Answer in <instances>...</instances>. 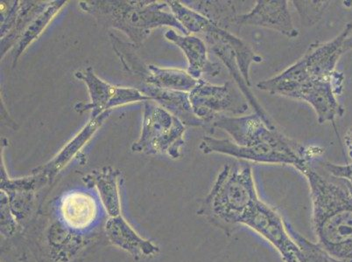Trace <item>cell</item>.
I'll use <instances>...</instances> for the list:
<instances>
[{
	"mask_svg": "<svg viewBox=\"0 0 352 262\" xmlns=\"http://www.w3.org/2000/svg\"><path fill=\"white\" fill-rule=\"evenodd\" d=\"M322 166L333 178L346 181L352 187V163L349 165H340L325 162L322 163Z\"/></svg>",
	"mask_w": 352,
	"mask_h": 262,
	"instance_id": "7402d4cb",
	"label": "cell"
},
{
	"mask_svg": "<svg viewBox=\"0 0 352 262\" xmlns=\"http://www.w3.org/2000/svg\"><path fill=\"white\" fill-rule=\"evenodd\" d=\"M199 149L204 154L219 153L258 164L292 165L300 172L308 167L310 161L320 152L310 151V148L289 136L279 143L254 146H239L230 139L204 136Z\"/></svg>",
	"mask_w": 352,
	"mask_h": 262,
	"instance_id": "8992f818",
	"label": "cell"
},
{
	"mask_svg": "<svg viewBox=\"0 0 352 262\" xmlns=\"http://www.w3.org/2000/svg\"><path fill=\"white\" fill-rule=\"evenodd\" d=\"M102 233L76 231L50 210L40 209L28 230L27 239L36 262H76L98 244Z\"/></svg>",
	"mask_w": 352,
	"mask_h": 262,
	"instance_id": "3957f363",
	"label": "cell"
},
{
	"mask_svg": "<svg viewBox=\"0 0 352 262\" xmlns=\"http://www.w3.org/2000/svg\"><path fill=\"white\" fill-rule=\"evenodd\" d=\"M351 31L352 23H349L337 37L328 43L310 45L298 62L280 75L259 82L258 88L272 95L286 97L304 82L331 78L337 71L336 66L339 59L345 53L344 43Z\"/></svg>",
	"mask_w": 352,
	"mask_h": 262,
	"instance_id": "277c9868",
	"label": "cell"
},
{
	"mask_svg": "<svg viewBox=\"0 0 352 262\" xmlns=\"http://www.w3.org/2000/svg\"><path fill=\"white\" fill-rule=\"evenodd\" d=\"M118 172L111 168L95 171L83 178L85 184L97 188L102 206L108 218L122 215Z\"/></svg>",
	"mask_w": 352,
	"mask_h": 262,
	"instance_id": "9a60e30c",
	"label": "cell"
},
{
	"mask_svg": "<svg viewBox=\"0 0 352 262\" xmlns=\"http://www.w3.org/2000/svg\"><path fill=\"white\" fill-rule=\"evenodd\" d=\"M60 222L80 233H104L99 228L100 209L91 194L69 191L63 195L50 209Z\"/></svg>",
	"mask_w": 352,
	"mask_h": 262,
	"instance_id": "30bf717a",
	"label": "cell"
},
{
	"mask_svg": "<svg viewBox=\"0 0 352 262\" xmlns=\"http://www.w3.org/2000/svg\"><path fill=\"white\" fill-rule=\"evenodd\" d=\"M347 262H352V261H347Z\"/></svg>",
	"mask_w": 352,
	"mask_h": 262,
	"instance_id": "484cf974",
	"label": "cell"
},
{
	"mask_svg": "<svg viewBox=\"0 0 352 262\" xmlns=\"http://www.w3.org/2000/svg\"><path fill=\"white\" fill-rule=\"evenodd\" d=\"M168 5L171 8L173 15L186 30L188 34H195L201 36L211 23L208 19L182 4V2L169 1Z\"/></svg>",
	"mask_w": 352,
	"mask_h": 262,
	"instance_id": "d6986e66",
	"label": "cell"
},
{
	"mask_svg": "<svg viewBox=\"0 0 352 262\" xmlns=\"http://www.w3.org/2000/svg\"><path fill=\"white\" fill-rule=\"evenodd\" d=\"M104 235L111 245L129 254L134 261L155 258L161 252L159 246L140 236L122 215L105 220Z\"/></svg>",
	"mask_w": 352,
	"mask_h": 262,
	"instance_id": "4fadbf2b",
	"label": "cell"
},
{
	"mask_svg": "<svg viewBox=\"0 0 352 262\" xmlns=\"http://www.w3.org/2000/svg\"><path fill=\"white\" fill-rule=\"evenodd\" d=\"M212 127L226 131L239 146L275 143L287 139L279 130L270 129L256 113L243 117L221 116L213 121Z\"/></svg>",
	"mask_w": 352,
	"mask_h": 262,
	"instance_id": "8fae6325",
	"label": "cell"
},
{
	"mask_svg": "<svg viewBox=\"0 0 352 262\" xmlns=\"http://www.w3.org/2000/svg\"><path fill=\"white\" fill-rule=\"evenodd\" d=\"M236 24L239 27L254 25L267 28L290 39L299 35L289 12V1L286 0H258L251 10L239 16Z\"/></svg>",
	"mask_w": 352,
	"mask_h": 262,
	"instance_id": "7c38bea8",
	"label": "cell"
},
{
	"mask_svg": "<svg viewBox=\"0 0 352 262\" xmlns=\"http://www.w3.org/2000/svg\"><path fill=\"white\" fill-rule=\"evenodd\" d=\"M302 174L309 182L318 244L337 260L352 261V196L347 185L323 177L310 165Z\"/></svg>",
	"mask_w": 352,
	"mask_h": 262,
	"instance_id": "6da1fadb",
	"label": "cell"
},
{
	"mask_svg": "<svg viewBox=\"0 0 352 262\" xmlns=\"http://www.w3.org/2000/svg\"><path fill=\"white\" fill-rule=\"evenodd\" d=\"M184 5L192 10L203 15L211 23L217 25L221 29L230 32L235 27H239L236 21L241 12L240 6L242 1H226V0H204V1H184Z\"/></svg>",
	"mask_w": 352,
	"mask_h": 262,
	"instance_id": "2e32d148",
	"label": "cell"
},
{
	"mask_svg": "<svg viewBox=\"0 0 352 262\" xmlns=\"http://www.w3.org/2000/svg\"><path fill=\"white\" fill-rule=\"evenodd\" d=\"M259 200L251 165L226 164L201 200L197 215L230 235Z\"/></svg>",
	"mask_w": 352,
	"mask_h": 262,
	"instance_id": "7a4b0ae2",
	"label": "cell"
},
{
	"mask_svg": "<svg viewBox=\"0 0 352 262\" xmlns=\"http://www.w3.org/2000/svg\"><path fill=\"white\" fill-rule=\"evenodd\" d=\"M200 37L206 41L209 51L216 54L228 69L233 81L238 85L240 91L244 95L250 106L254 108L255 113L262 118L270 129H277L267 111L259 104L257 98L251 91L250 69L252 64L262 62V57L258 56L248 43L236 37L235 34L221 29L212 23H210L209 27Z\"/></svg>",
	"mask_w": 352,
	"mask_h": 262,
	"instance_id": "5b68a950",
	"label": "cell"
},
{
	"mask_svg": "<svg viewBox=\"0 0 352 262\" xmlns=\"http://www.w3.org/2000/svg\"><path fill=\"white\" fill-rule=\"evenodd\" d=\"M243 226L267 239L279 252L284 262H300L302 252L287 228L286 220L270 204L259 200L246 216Z\"/></svg>",
	"mask_w": 352,
	"mask_h": 262,
	"instance_id": "ba28073f",
	"label": "cell"
},
{
	"mask_svg": "<svg viewBox=\"0 0 352 262\" xmlns=\"http://www.w3.org/2000/svg\"><path fill=\"white\" fill-rule=\"evenodd\" d=\"M344 143L347 148L349 156L352 159V127L345 133Z\"/></svg>",
	"mask_w": 352,
	"mask_h": 262,
	"instance_id": "603a6c76",
	"label": "cell"
},
{
	"mask_svg": "<svg viewBox=\"0 0 352 262\" xmlns=\"http://www.w3.org/2000/svg\"><path fill=\"white\" fill-rule=\"evenodd\" d=\"M156 85L160 88L182 92H191L197 87V80L180 69H155Z\"/></svg>",
	"mask_w": 352,
	"mask_h": 262,
	"instance_id": "ac0fdd59",
	"label": "cell"
},
{
	"mask_svg": "<svg viewBox=\"0 0 352 262\" xmlns=\"http://www.w3.org/2000/svg\"><path fill=\"white\" fill-rule=\"evenodd\" d=\"M344 73L336 71L331 78L302 83L285 97L304 101L311 105L320 124L335 123L344 116L345 108L338 100L344 87Z\"/></svg>",
	"mask_w": 352,
	"mask_h": 262,
	"instance_id": "9c48e42d",
	"label": "cell"
},
{
	"mask_svg": "<svg viewBox=\"0 0 352 262\" xmlns=\"http://www.w3.org/2000/svg\"><path fill=\"white\" fill-rule=\"evenodd\" d=\"M87 78H85V82H87L94 106L96 110H104L113 105L126 104L136 100H146L148 97L140 95V93L133 89H120L111 87L105 84L100 80L95 78L94 75L89 73Z\"/></svg>",
	"mask_w": 352,
	"mask_h": 262,
	"instance_id": "e0dca14e",
	"label": "cell"
},
{
	"mask_svg": "<svg viewBox=\"0 0 352 262\" xmlns=\"http://www.w3.org/2000/svg\"><path fill=\"white\" fill-rule=\"evenodd\" d=\"M344 51L346 52L348 50L352 49V36H349L344 43Z\"/></svg>",
	"mask_w": 352,
	"mask_h": 262,
	"instance_id": "cb8c5ba5",
	"label": "cell"
},
{
	"mask_svg": "<svg viewBox=\"0 0 352 262\" xmlns=\"http://www.w3.org/2000/svg\"><path fill=\"white\" fill-rule=\"evenodd\" d=\"M190 100L195 115L206 124L213 123L226 114L240 116L251 107L238 85L230 81L214 85L201 79L190 92Z\"/></svg>",
	"mask_w": 352,
	"mask_h": 262,
	"instance_id": "52a82bcc",
	"label": "cell"
},
{
	"mask_svg": "<svg viewBox=\"0 0 352 262\" xmlns=\"http://www.w3.org/2000/svg\"><path fill=\"white\" fill-rule=\"evenodd\" d=\"M287 230L292 236L294 241L299 246L300 252V262H346L337 260L326 252L318 243L309 241L300 235L289 222L286 220Z\"/></svg>",
	"mask_w": 352,
	"mask_h": 262,
	"instance_id": "ffe728a7",
	"label": "cell"
},
{
	"mask_svg": "<svg viewBox=\"0 0 352 262\" xmlns=\"http://www.w3.org/2000/svg\"><path fill=\"white\" fill-rule=\"evenodd\" d=\"M292 3L299 15L300 23L306 27L318 24L331 4V1H298V0L297 1L294 0Z\"/></svg>",
	"mask_w": 352,
	"mask_h": 262,
	"instance_id": "44dd1931",
	"label": "cell"
},
{
	"mask_svg": "<svg viewBox=\"0 0 352 262\" xmlns=\"http://www.w3.org/2000/svg\"><path fill=\"white\" fill-rule=\"evenodd\" d=\"M166 37L184 51L188 62V73L191 78L199 81L204 75L211 78L219 75L222 68L219 63L211 62L209 49L201 37L195 35L182 36L173 30L168 31Z\"/></svg>",
	"mask_w": 352,
	"mask_h": 262,
	"instance_id": "5bb4252c",
	"label": "cell"
},
{
	"mask_svg": "<svg viewBox=\"0 0 352 262\" xmlns=\"http://www.w3.org/2000/svg\"><path fill=\"white\" fill-rule=\"evenodd\" d=\"M344 183H345V184L347 185L348 189H349V191H350V193H351V196H352V187H351V185L350 184H349L348 182H346V181H344Z\"/></svg>",
	"mask_w": 352,
	"mask_h": 262,
	"instance_id": "d4e9b609",
	"label": "cell"
}]
</instances>
